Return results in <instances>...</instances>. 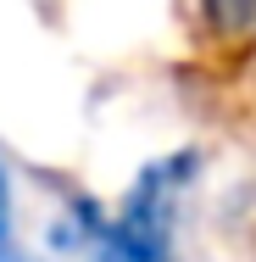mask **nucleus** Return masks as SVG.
I'll list each match as a JSON object with an SVG mask.
<instances>
[{
	"label": "nucleus",
	"mask_w": 256,
	"mask_h": 262,
	"mask_svg": "<svg viewBox=\"0 0 256 262\" xmlns=\"http://www.w3.org/2000/svg\"><path fill=\"white\" fill-rule=\"evenodd\" d=\"M195 167H201V151H173V157L145 162L128 195L117 201V212H106L89 262H173V217Z\"/></svg>",
	"instance_id": "1"
},
{
	"label": "nucleus",
	"mask_w": 256,
	"mask_h": 262,
	"mask_svg": "<svg viewBox=\"0 0 256 262\" xmlns=\"http://www.w3.org/2000/svg\"><path fill=\"white\" fill-rule=\"evenodd\" d=\"M195 6L217 39H240L256 28V0H195Z\"/></svg>",
	"instance_id": "2"
},
{
	"label": "nucleus",
	"mask_w": 256,
	"mask_h": 262,
	"mask_svg": "<svg viewBox=\"0 0 256 262\" xmlns=\"http://www.w3.org/2000/svg\"><path fill=\"white\" fill-rule=\"evenodd\" d=\"M0 262H11V173L0 162Z\"/></svg>",
	"instance_id": "3"
},
{
	"label": "nucleus",
	"mask_w": 256,
	"mask_h": 262,
	"mask_svg": "<svg viewBox=\"0 0 256 262\" xmlns=\"http://www.w3.org/2000/svg\"><path fill=\"white\" fill-rule=\"evenodd\" d=\"M11 262H34V257H11Z\"/></svg>",
	"instance_id": "4"
}]
</instances>
